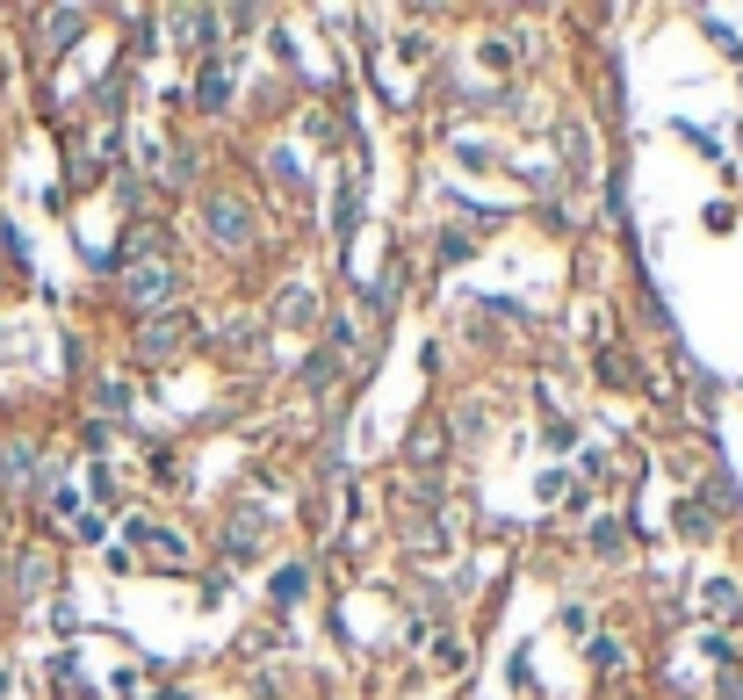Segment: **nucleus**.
I'll return each mask as SVG.
<instances>
[{
	"instance_id": "obj_3",
	"label": "nucleus",
	"mask_w": 743,
	"mask_h": 700,
	"mask_svg": "<svg viewBox=\"0 0 743 700\" xmlns=\"http://www.w3.org/2000/svg\"><path fill=\"white\" fill-rule=\"evenodd\" d=\"M181 325H188V318H159L152 333H145V354H152V362H167V354L181 347Z\"/></svg>"
},
{
	"instance_id": "obj_1",
	"label": "nucleus",
	"mask_w": 743,
	"mask_h": 700,
	"mask_svg": "<svg viewBox=\"0 0 743 700\" xmlns=\"http://www.w3.org/2000/svg\"><path fill=\"white\" fill-rule=\"evenodd\" d=\"M209 239L245 245V217H239V203H209Z\"/></svg>"
},
{
	"instance_id": "obj_6",
	"label": "nucleus",
	"mask_w": 743,
	"mask_h": 700,
	"mask_svg": "<svg viewBox=\"0 0 743 700\" xmlns=\"http://www.w3.org/2000/svg\"><path fill=\"white\" fill-rule=\"evenodd\" d=\"M0 477H8V491L30 484V448H8V456H0Z\"/></svg>"
},
{
	"instance_id": "obj_4",
	"label": "nucleus",
	"mask_w": 743,
	"mask_h": 700,
	"mask_svg": "<svg viewBox=\"0 0 743 700\" xmlns=\"http://www.w3.org/2000/svg\"><path fill=\"white\" fill-rule=\"evenodd\" d=\"M167 289H173V275H167V261H152V267H145V275H130V297H138V303H152V297H167Z\"/></svg>"
},
{
	"instance_id": "obj_2",
	"label": "nucleus",
	"mask_w": 743,
	"mask_h": 700,
	"mask_svg": "<svg viewBox=\"0 0 743 700\" xmlns=\"http://www.w3.org/2000/svg\"><path fill=\"white\" fill-rule=\"evenodd\" d=\"M138 542L152 549L159 563H188V542H181V535H167V527H138Z\"/></svg>"
},
{
	"instance_id": "obj_7",
	"label": "nucleus",
	"mask_w": 743,
	"mask_h": 700,
	"mask_svg": "<svg viewBox=\"0 0 743 700\" xmlns=\"http://www.w3.org/2000/svg\"><path fill=\"white\" fill-rule=\"evenodd\" d=\"M225 88H231V72H225V66H209V72H203V88H195V94H203V108H217V102H225Z\"/></svg>"
},
{
	"instance_id": "obj_8",
	"label": "nucleus",
	"mask_w": 743,
	"mask_h": 700,
	"mask_svg": "<svg viewBox=\"0 0 743 700\" xmlns=\"http://www.w3.org/2000/svg\"><path fill=\"white\" fill-rule=\"evenodd\" d=\"M541 498H563V506H571L578 484H571V477H541Z\"/></svg>"
},
{
	"instance_id": "obj_5",
	"label": "nucleus",
	"mask_w": 743,
	"mask_h": 700,
	"mask_svg": "<svg viewBox=\"0 0 743 700\" xmlns=\"http://www.w3.org/2000/svg\"><path fill=\"white\" fill-rule=\"evenodd\" d=\"M80 22H87L80 8H58V15L44 22V30H52V36H44V51H66V44H72V30H80Z\"/></svg>"
}]
</instances>
